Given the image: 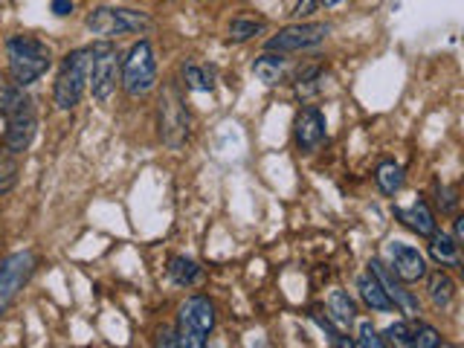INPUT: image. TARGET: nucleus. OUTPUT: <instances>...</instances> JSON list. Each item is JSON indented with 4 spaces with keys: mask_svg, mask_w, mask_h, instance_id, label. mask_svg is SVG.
I'll return each mask as SVG.
<instances>
[{
    "mask_svg": "<svg viewBox=\"0 0 464 348\" xmlns=\"http://www.w3.org/2000/svg\"><path fill=\"white\" fill-rule=\"evenodd\" d=\"M311 316H314V323H316L319 328H323V331L328 334V340H331L334 345H354V340H348V337H343V334H340L337 328H334V323H331V319H328V316H323V314H319V311H314Z\"/></svg>",
    "mask_w": 464,
    "mask_h": 348,
    "instance_id": "nucleus-28",
    "label": "nucleus"
},
{
    "mask_svg": "<svg viewBox=\"0 0 464 348\" xmlns=\"http://www.w3.org/2000/svg\"><path fill=\"white\" fill-rule=\"evenodd\" d=\"M53 14H58V18H67V14L72 12V0H53Z\"/></svg>",
    "mask_w": 464,
    "mask_h": 348,
    "instance_id": "nucleus-31",
    "label": "nucleus"
},
{
    "mask_svg": "<svg viewBox=\"0 0 464 348\" xmlns=\"http://www.w3.org/2000/svg\"><path fill=\"white\" fill-rule=\"evenodd\" d=\"M18 154H12L9 149L0 151V195H6L18 183Z\"/></svg>",
    "mask_w": 464,
    "mask_h": 348,
    "instance_id": "nucleus-23",
    "label": "nucleus"
},
{
    "mask_svg": "<svg viewBox=\"0 0 464 348\" xmlns=\"http://www.w3.org/2000/svg\"><path fill=\"white\" fill-rule=\"evenodd\" d=\"M357 290H360V299L369 304L372 311L377 314H389V311H395V304H392V299L386 296V290L383 285L374 279V273H362L360 279H357Z\"/></svg>",
    "mask_w": 464,
    "mask_h": 348,
    "instance_id": "nucleus-15",
    "label": "nucleus"
},
{
    "mask_svg": "<svg viewBox=\"0 0 464 348\" xmlns=\"http://www.w3.org/2000/svg\"><path fill=\"white\" fill-rule=\"evenodd\" d=\"M169 279H171L174 285H180V287H192V285L200 279L198 261L186 258V256H174V258L169 261Z\"/></svg>",
    "mask_w": 464,
    "mask_h": 348,
    "instance_id": "nucleus-20",
    "label": "nucleus"
},
{
    "mask_svg": "<svg viewBox=\"0 0 464 348\" xmlns=\"http://www.w3.org/2000/svg\"><path fill=\"white\" fill-rule=\"evenodd\" d=\"M427 290L435 308H450V302L456 299V282L450 279L444 270H435L427 279Z\"/></svg>",
    "mask_w": 464,
    "mask_h": 348,
    "instance_id": "nucleus-19",
    "label": "nucleus"
},
{
    "mask_svg": "<svg viewBox=\"0 0 464 348\" xmlns=\"http://www.w3.org/2000/svg\"><path fill=\"white\" fill-rule=\"evenodd\" d=\"M319 4H323L325 9H337V6H343L345 0H319Z\"/></svg>",
    "mask_w": 464,
    "mask_h": 348,
    "instance_id": "nucleus-33",
    "label": "nucleus"
},
{
    "mask_svg": "<svg viewBox=\"0 0 464 348\" xmlns=\"http://www.w3.org/2000/svg\"><path fill=\"white\" fill-rule=\"evenodd\" d=\"M285 70H287V62H285V55L282 53H265V55H258L256 62H253V72H256V79L261 84H279L282 76H285Z\"/></svg>",
    "mask_w": 464,
    "mask_h": 348,
    "instance_id": "nucleus-17",
    "label": "nucleus"
},
{
    "mask_svg": "<svg viewBox=\"0 0 464 348\" xmlns=\"http://www.w3.org/2000/svg\"><path fill=\"white\" fill-rule=\"evenodd\" d=\"M374 180H377V188H381L386 198H395L403 188V169L395 163V160H383L374 171Z\"/></svg>",
    "mask_w": 464,
    "mask_h": 348,
    "instance_id": "nucleus-18",
    "label": "nucleus"
},
{
    "mask_svg": "<svg viewBox=\"0 0 464 348\" xmlns=\"http://www.w3.org/2000/svg\"><path fill=\"white\" fill-rule=\"evenodd\" d=\"M116 84H120V55L116 47L105 38L91 47V76H87V87L93 91L96 102H111Z\"/></svg>",
    "mask_w": 464,
    "mask_h": 348,
    "instance_id": "nucleus-7",
    "label": "nucleus"
},
{
    "mask_svg": "<svg viewBox=\"0 0 464 348\" xmlns=\"http://www.w3.org/2000/svg\"><path fill=\"white\" fill-rule=\"evenodd\" d=\"M267 33V21H256V18H232L229 21V38L232 41H250Z\"/></svg>",
    "mask_w": 464,
    "mask_h": 348,
    "instance_id": "nucleus-22",
    "label": "nucleus"
},
{
    "mask_svg": "<svg viewBox=\"0 0 464 348\" xmlns=\"http://www.w3.org/2000/svg\"><path fill=\"white\" fill-rule=\"evenodd\" d=\"M87 29L99 38H116L130 33H145L151 29V18L137 9H116V6H96L84 18Z\"/></svg>",
    "mask_w": 464,
    "mask_h": 348,
    "instance_id": "nucleus-6",
    "label": "nucleus"
},
{
    "mask_svg": "<svg viewBox=\"0 0 464 348\" xmlns=\"http://www.w3.org/2000/svg\"><path fill=\"white\" fill-rule=\"evenodd\" d=\"M6 58L12 84L18 87L35 84L53 67V50L47 47V41L35 35H12L6 41Z\"/></svg>",
    "mask_w": 464,
    "mask_h": 348,
    "instance_id": "nucleus-2",
    "label": "nucleus"
},
{
    "mask_svg": "<svg viewBox=\"0 0 464 348\" xmlns=\"http://www.w3.org/2000/svg\"><path fill=\"white\" fill-rule=\"evenodd\" d=\"M430 258L435 261V265H441V267H459L461 265L459 241L453 236H447V232L435 229L430 236Z\"/></svg>",
    "mask_w": 464,
    "mask_h": 348,
    "instance_id": "nucleus-16",
    "label": "nucleus"
},
{
    "mask_svg": "<svg viewBox=\"0 0 464 348\" xmlns=\"http://www.w3.org/2000/svg\"><path fill=\"white\" fill-rule=\"evenodd\" d=\"M453 238H456V241L464 238V218H461V215L456 218V236H453Z\"/></svg>",
    "mask_w": 464,
    "mask_h": 348,
    "instance_id": "nucleus-32",
    "label": "nucleus"
},
{
    "mask_svg": "<svg viewBox=\"0 0 464 348\" xmlns=\"http://www.w3.org/2000/svg\"><path fill=\"white\" fill-rule=\"evenodd\" d=\"M120 84L122 91L137 99V96H145L154 91L157 84V58H154V50L149 41H140L134 47L128 50L125 62L120 64Z\"/></svg>",
    "mask_w": 464,
    "mask_h": 348,
    "instance_id": "nucleus-5",
    "label": "nucleus"
},
{
    "mask_svg": "<svg viewBox=\"0 0 464 348\" xmlns=\"http://www.w3.org/2000/svg\"><path fill=\"white\" fill-rule=\"evenodd\" d=\"M354 345H360V348H383L386 343H383V337H381V331H377L372 323H360Z\"/></svg>",
    "mask_w": 464,
    "mask_h": 348,
    "instance_id": "nucleus-27",
    "label": "nucleus"
},
{
    "mask_svg": "<svg viewBox=\"0 0 464 348\" xmlns=\"http://www.w3.org/2000/svg\"><path fill=\"white\" fill-rule=\"evenodd\" d=\"M87 76H91V47L72 50L62 58L58 76L53 84V99L58 111H72L87 91Z\"/></svg>",
    "mask_w": 464,
    "mask_h": 348,
    "instance_id": "nucleus-3",
    "label": "nucleus"
},
{
    "mask_svg": "<svg viewBox=\"0 0 464 348\" xmlns=\"http://www.w3.org/2000/svg\"><path fill=\"white\" fill-rule=\"evenodd\" d=\"M369 270L374 273V279L383 285V290H386V296L392 299V304L401 311V314H406L410 319H415L418 314H420V304H418V299L410 294V290L403 287V282L398 279L395 273H392L381 258H372L369 261Z\"/></svg>",
    "mask_w": 464,
    "mask_h": 348,
    "instance_id": "nucleus-12",
    "label": "nucleus"
},
{
    "mask_svg": "<svg viewBox=\"0 0 464 348\" xmlns=\"http://www.w3.org/2000/svg\"><path fill=\"white\" fill-rule=\"evenodd\" d=\"M0 116H4L6 130H4V149H9L12 154H24L35 140L38 130V108L35 99L24 93V87L14 84L9 96L0 105Z\"/></svg>",
    "mask_w": 464,
    "mask_h": 348,
    "instance_id": "nucleus-1",
    "label": "nucleus"
},
{
    "mask_svg": "<svg viewBox=\"0 0 464 348\" xmlns=\"http://www.w3.org/2000/svg\"><path fill=\"white\" fill-rule=\"evenodd\" d=\"M386 258H389V270L398 276L401 282H418L427 276V261L415 246L392 241L386 244Z\"/></svg>",
    "mask_w": 464,
    "mask_h": 348,
    "instance_id": "nucleus-11",
    "label": "nucleus"
},
{
    "mask_svg": "<svg viewBox=\"0 0 464 348\" xmlns=\"http://www.w3.org/2000/svg\"><path fill=\"white\" fill-rule=\"evenodd\" d=\"M418 319V316H415ZM415 319H401V323L389 325L383 331V343H392V345H412V337H415Z\"/></svg>",
    "mask_w": 464,
    "mask_h": 348,
    "instance_id": "nucleus-24",
    "label": "nucleus"
},
{
    "mask_svg": "<svg viewBox=\"0 0 464 348\" xmlns=\"http://www.w3.org/2000/svg\"><path fill=\"white\" fill-rule=\"evenodd\" d=\"M398 218L401 221L410 227L412 232H418L420 238H430L432 232H435V215H432V209H430V203L427 200H412L410 207H403V209H398Z\"/></svg>",
    "mask_w": 464,
    "mask_h": 348,
    "instance_id": "nucleus-14",
    "label": "nucleus"
},
{
    "mask_svg": "<svg viewBox=\"0 0 464 348\" xmlns=\"http://www.w3.org/2000/svg\"><path fill=\"white\" fill-rule=\"evenodd\" d=\"M188 137V113L183 108V99L174 87H166L160 99V140L169 149H180Z\"/></svg>",
    "mask_w": 464,
    "mask_h": 348,
    "instance_id": "nucleus-9",
    "label": "nucleus"
},
{
    "mask_svg": "<svg viewBox=\"0 0 464 348\" xmlns=\"http://www.w3.org/2000/svg\"><path fill=\"white\" fill-rule=\"evenodd\" d=\"M294 134H296V149L302 154H314L319 145L325 142V116L319 108H302L296 113V122H294Z\"/></svg>",
    "mask_w": 464,
    "mask_h": 348,
    "instance_id": "nucleus-13",
    "label": "nucleus"
},
{
    "mask_svg": "<svg viewBox=\"0 0 464 348\" xmlns=\"http://www.w3.org/2000/svg\"><path fill=\"white\" fill-rule=\"evenodd\" d=\"M183 82H186L188 91H195V93H209L212 91V72H207L198 64H186L183 67Z\"/></svg>",
    "mask_w": 464,
    "mask_h": 348,
    "instance_id": "nucleus-25",
    "label": "nucleus"
},
{
    "mask_svg": "<svg viewBox=\"0 0 464 348\" xmlns=\"http://www.w3.org/2000/svg\"><path fill=\"white\" fill-rule=\"evenodd\" d=\"M215 328V304L207 296H188L174 325V348H203Z\"/></svg>",
    "mask_w": 464,
    "mask_h": 348,
    "instance_id": "nucleus-4",
    "label": "nucleus"
},
{
    "mask_svg": "<svg viewBox=\"0 0 464 348\" xmlns=\"http://www.w3.org/2000/svg\"><path fill=\"white\" fill-rule=\"evenodd\" d=\"M35 273V253L21 250L0 261V316L9 311V304L18 299L29 276Z\"/></svg>",
    "mask_w": 464,
    "mask_h": 348,
    "instance_id": "nucleus-8",
    "label": "nucleus"
},
{
    "mask_svg": "<svg viewBox=\"0 0 464 348\" xmlns=\"http://www.w3.org/2000/svg\"><path fill=\"white\" fill-rule=\"evenodd\" d=\"M316 6H319V0H299L296 9H294V14H296V18L302 21V18H308V14H311Z\"/></svg>",
    "mask_w": 464,
    "mask_h": 348,
    "instance_id": "nucleus-30",
    "label": "nucleus"
},
{
    "mask_svg": "<svg viewBox=\"0 0 464 348\" xmlns=\"http://www.w3.org/2000/svg\"><path fill=\"white\" fill-rule=\"evenodd\" d=\"M328 311L340 325H352L354 316H357V304L352 296L345 294V290H334V294L328 296Z\"/></svg>",
    "mask_w": 464,
    "mask_h": 348,
    "instance_id": "nucleus-21",
    "label": "nucleus"
},
{
    "mask_svg": "<svg viewBox=\"0 0 464 348\" xmlns=\"http://www.w3.org/2000/svg\"><path fill=\"white\" fill-rule=\"evenodd\" d=\"M412 345H415V348H439V345H444V340H441V334L435 331L432 325H427V323H420V319H415V337H412Z\"/></svg>",
    "mask_w": 464,
    "mask_h": 348,
    "instance_id": "nucleus-26",
    "label": "nucleus"
},
{
    "mask_svg": "<svg viewBox=\"0 0 464 348\" xmlns=\"http://www.w3.org/2000/svg\"><path fill=\"white\" fill-rule=\"evenodd\" d=\"M331 33L328 24H290L285 29H279V35H273L267 41V53H302L311 50L316 44H323Z\"/></svg>",
    "mask_w": 464,
    "mask_h": 348,
    "instance_id": "nucleus-10",
    "label": "nucleus"
},
{
    "mask_svg": "<svg viewBox=\"0 0 464 348\" xmlns=\"http://www.w3.org/2000/svg\"><path fill=\"white\" fill-rule=\"evenodd\" d=\"M439 207H441V212L459 209V188L456 186H439Z\"/></svg>",
    "mask_w": 464,
    "mask_h": 348,
    "instance_id": "nucleus-29",
    "label": "nucleus"
}]
</instances>
